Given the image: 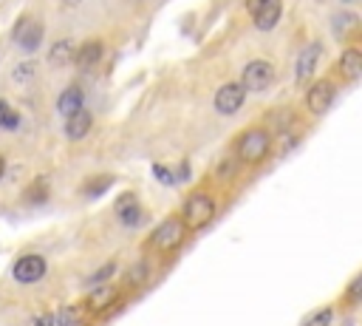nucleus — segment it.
Here are the masks:
<instances>
[{"label": "nucleus", "mask_w": 362, "mask_h": 326, "mask_svg": "<svg viewBox=\"0 0 362 326\" xmlns=\"http://www.w3.org/2000/svg\"><path fill=\"white\" fill-rule=\"evenodd\" d=\"M281 12H283L281 0H266V3L252 15V17H255V26H258L260 31H272V29L278 26V20H281Z\"/></svg>", "instance_id": "nucleus-9"}, {"label": "nucleus", "mask_w": 362, "mask_h": 326, "mask_svg": "<svg viewBox=\"0 0 362 326\" xmlns=\"http://www.w3.org/2000/svg\"><path fill=\"white\" fill-rule=\"evenodd\" d=\"M37 326H57V320H54V315H42V318H37Z\"/></svg>", "instance_id": "nucleus-30"}, {"label": "nucleus", "mask_w": 362, "mask_h": 326, "mask_svg": "<svg viewBox=\"0 0 362 326\" xmlns=\"http://www.w3.org/2000/svg\"><path fill=\"white\" fill-rule=\"evenodd\" d=\"M17 125H20V116L6 102H0V131H15Z\"/></svg>", "instance_id": "nucleus-18"}, {"label": "nucleus", "mask_w": 362, "mask_h": 326, "mask_svg": "<svg viewBox=\"0 0 362 326\" xmlns=\"http://www.w3.org/2000/svg\"><path fill=\"white\" fill-rule=\"evenodd\" d=\"M45 196H49V182H45V179H37V182L26 190V199H31V201H42Z\"/></svg>", "instance_id": "nucleus-22"}, {"label": "nucleus", "mask_w": 362, "mask_h": 326, "mask_svg": "<svg viewBox=\"0 0 362 326\" xmlns=\"http://www.w3.org/2000/svg\"><path fill=\"white\" fill-rule=\"evenodd\" d=\"M100 60H102V43H100V40H90V43H85V46L77 49V54H74V63H77L82 71L94 68Z\"/></svg>", "instance_id": "nucleus-12"}, {"label": "nucleus", "mask_w": 362, "mask_h": 326, "mask_svg": "<svg viewBox=\"0 0 362 326\" xmlns=\"http://www.w3.org/2000/svg\"><path fill=\"white\" fill-rule=\"evenodd\" d=\"M45 270H49V264H45V258L42 256H23L17 264H15V281H20V284H34V281H40L42 275H45Z\"/></svg>", "instance_id": "nucleus-7"}, {"label": "nucleus", "mask_w": 362, "mask_h": 326, "mask_svg": "<svg viewBox=\"0 0 362 326\" xmlns=\"http://www.w3.org/2000/svg\"><path fill=\"white\" fill-rule=\"evenodd\" d=\"M90 125H94L90 114H88L85 108H79L77 114L65 116V137H68V139H82V137L90 131Z\"/></svg>", "instance_id": "nucleus-10"}, {"label": "nucleus", "mask_w": 362, "mask_h": 326, "mask_svg": "<svg viewBox=\"0 0 362 326\" xmlns=\"http://www.w3.org/2000/svg\"><path fill=\"white\" fill-rule=\"evenodd\" d=\"M130 205H136V196H133V193H122L119 201H116V213L125 210V208H130Z\"/></svg>", "instance_id": "nucleus-28"}, {"label": "nucleus", "mask_w": 362, "mask_h": 326, "mask_svg": "<svg viewBox=\"0 0 362 326\" xmlns=\"http://www.w3.org/2000/svg\"><path fill=\"white\" fill-rule=\"evenodd\" d=\"M34 60H26V63H20V65H15V71H12V79L15 83H31L34 79Z\"/></svg>", "instance_id": "nucleus-19"}, {"label": "nucleus", "mask_w": 362, "mask_h": 326, "mask_svg": "<svg viewBox=\"0 0 362 326\" xmlns=\"http://www.w3.org/2000/svg\"><path fill=\"white\" fill-rule=\"evenodd\" d=\"M113 272H116V264H113V261H108V264H105V267H102L100 272H94V278H90V284H100V281H105V278H111Z\"/></svg>", "instance_id": "nucleus-25"}, {"label": "nucleus", "mask_w": 362, "mask_h": 326, "mask_svg": "<svg viewBox=\"0 0 362 326\" xmlns=\"http://www.w3.org/2000/svg\"><path fill=\"white\" fill-rule=\"evenodd\" d=\"M356 15L354 12H340V15H334V20H331V29H334V34L337 37H343L345 31H351V29H356Z\"/></svg>", "instance_id": "nucleus-17"}, {"label": "nucleus", "mask_w": 362, "mask_h": 326, "mask_svg": "<svg viewBox=\"0 0 362 326\" xmlns=\"http://www.w3.org/2000/svg\"><path fill=\"white\" fill-rule=\"evenodd\" d=\"M343 3H354V0H343Z\"/></svg>", "instance_id": "nucleus-34"}, {"label": "nucleus", "mask_w": 362, "mask_h": 326, "mask_svg": "<svg viewBox=\"0 0 362 326\" xmlns=\"http://www.w3.org/2000/svg\"><path fill=\"white\" fill-rule=\"evenodd\" d=\"M329 323H331V309H320L303 320V326H329Z\"/></svg>", "instance_id": "nucleus-24"}, {"label": "nucleus", "mask_w": 362, "mask_h": 326, "mask_svg": "<svg viewBox=\"0 0 362 326\" xmlns=\"http://www.w3.org/2000/svg\"><path fill=\"white\" fill-rule=\"evenodd\" d=\"M359 287H362V278H354L351 287H348V301H359V293H362Z\"/></svg>", "instance_id": "nucleus-29"}, {"label": "nucleus", "mask_w": 362, "mask_h": 326, "mask_svg": "<svg viewBox=\"0 0 362 326\" xmlns=\"http://www.w3.org/2000/svg\"><path fill=\"white\" fill-rule=\"evenodd\" d=\"M79 108H82V91H79L77 86L65 88V91L60 94V100H57V111H60L63 116H71V114H77Z\"/></svg>", "instance_id": "nucleus-15"}, {"label": "nucleus", "mask_w": 362, "mask_h": 326, "mask_svg": "<svg viewBox=\"0 0 362 326\" xmlns=\"http://www.w3.org/2000/svg\"><path fill=\"white\" fill-rule=\"evenodd\" d=\"M15 40L23 52H34L40 49V40H42V26L31 17H23L17 26H15Z\"/></svg>", "instance_id": "nucleus-8"}, {"label": "nucleus", "mask_w": 362, "mask_h": 326, "mask_svg": "<svg viewBox=\"0 0 362 326\" xmlns=\"http://www.w3.org/2000/svg\"><path fill=\"white\" fill-rule=\"evenodd\" d=\"M275 79V71L266 60H252L246 68H244V77H241V86L246 91H266Z\"/></svg>", "instance_id": "nucleus-3"}, {"label": "nucleus", "mask_w": 362, "mask_h": 326, "mask_svg": "<svg viewBox=\"0 0 362 326\" xmlns=\"http://www.w3.org/2000/svg\"><path fill=\"white\" fill-rule=\"evenodd\" d=\"M238 159L246 162V165H255V162H260L266 153H269V134L266 131H246L241 139H238V148H235Z\"/></svg>", "instance_id": "nucleus-1"}, {"label": "nucleus", "mask_w": 362, "mask_h": 326, "mask_svg": "<svg viewBox=\"0 0 362 326\" xmlns=\"http://www.w3.org/2000/svg\"><path fill=\"white\" fill-rule=\"evenodd\" d=\"M119 219H122V224H127V227L142 224V210H139V205H130V208L119 210Z\"/></svg>", "instance_id": "nucleus-21"}, {"label": "nucleus", "mask_w": 362, "mask_h": 326, "mask_svg": "<svg viewBox=\"0 0 362 326\" xmlns=\"http://www.w3.org/2000/svg\"><path fill=\"white\" fill-rule=\"evenodd\" d=\"M3 173H6V159L0 156V179H3Z\"/></svg>", "instance_id": "nucleus-32"}, {"label": "nucleus", "mask_w": 362, "mask_h": 326, "mask_svg": "<svg viewBox=\"0 0 362 326\" xmlns=\"http://www.w3.org/2000/svg\"><path fill=\"white\" fill-rule=\"evenodd\" d=\"M244 100H246V88L241 83H226L215 94V111L223 114V116H233V114L241 111Z\"/></svg>", "instance_id": "nucleus-4"}, {"label": "nucleus", "mask_w": 362, "mask_h": 326, "mask_svg": "<svg viewBox=\"0 0 362 326\" xmlns=\"http://www.w3.org/2000/svg\"><path fill=\"white\" fill-rule=\"evenodd\" d=\"M340 74L348 79V83L359 79V74H362V54H359L356 49H348V52L343 54V60H340Z\"/></svg>", "instance_id": "nucleus-13"}, {"label": "nucleus", "mask_w": 362, "mask_h": 326, "mask_svg": "<svg viewBox=\"0 0 362 326\" xmlns=\"http://www.w3.org/2000/svg\"><path fill=\"white\" fill-rule=\"evenodd\" d=\"M57 326H68V323H77V320H82V309L79 306H68V309H63L57 318Z\"/></svg>", "instance_id": "nucleus-23"}, {"label": "nucleus", "mask_w": 362, "mask_h": 326, "mask_svg": "<svg viewBox=\"0 0 362 326\" xmlns=\"http://www.w3.org/2000/svg\"><path fill=\"white\" fill-rule=\"evenodd\" d=\"M113 301H116V290H113V287H100V290H90L88 309H90V312H105V309H108Z\"/></svg>", "instance_id": "nucleus-16"}, {"label": "nucleus", "mask_w": 362, "mask_h": 326, "mask_svg": "<svg viewBox=\"0 0 362 326\" xmlns=\"http://www.w3.org/2000/svg\"><path fill=\"white\" fill-rule=\"evenodd\" d=\"M263 3H266V0H246V9H249V15H255Z\"/></svg>", "instance_id": "nucleus-31"}, {"label": "nucleus", "mask_w": 362, "mask_h": 326, "mask_svg": "<svg viewBox=\"0 0 362 326\" xmlns=\"http://www.w3.org/2000/svg\"><path fill=\"white\" fill-rule=\"evenodd\" d=\"M74 54H77V49H74L71 40H57V43L52 46V52H49V63L54 68H60V65L74 63Z\"/></svg>", "instance_id": "nucleus-14"}, {"label": "nucleus", "mask_w": 362, "mask_h": 326, "mask_svg": "<svg viewBox=\"0 0 362 326\" xmlns=\"http://www.w3.org/2000/svg\"><path fill=\"white\" fill-rule=\"evenodd\" d=\"M215 216V201L207 193H193L184 205V227H204Z\"/></svg>", "instance_id": "nucleus-2"}, {"label": "nucleus", "mask_w": 362, "mask_h": 326, "mask_svg": "<svg viewBox=\"0 0 362 326\" xmlns=\"http://www.w3.org/2000/svg\"><path fill=\"white\" fill-rule=\"evenodd\" d=\"M320 54H323V46H320V43H311V46H306V49L300 52V57H297V79H308V77L314 74Z\"/></svg>", "instance_id": "nucleus-11"}, {"label": "nucleus", "mask_w": 362, "mask_h": 326, "mask_svg": "<svg viewBox=\"0 0 362 326\" xmlns=\"http://www.w3.org/2000/svg\"><path fill=\"white\" fill-rule=\"evenodd\" d=\"M111 185H113V176H100L97 182H88V185H85V196L97 199V196H102V193H105Z\"/></svg>", "instance_id": "nucleus-20"}, {"label": "nucleus", "mask_w": 362, "mask_h": 326, "mask_svg": "<svg viewBox=\"0 0 362 326\" xmlns=\"http://www.w3.org/2000/svg\"><path fill=\"white\" fill-rule=\"evenodd\" d=\"M145 275H148V264H139V267H136V270L127 275V281H130V284H142Z\"/></svg>", "instance_id": "nucleus-26"}, {"label": "nucleus", "mask_w": 362, "mask_h": 326, "mask_svg": "<svg viewBox=\"0 0 362 326\" xmlns=\"http://www.w3.org/2000/svg\"><path fill=\"white\" fill-rule=\"evenodd\" d=\"M153 173H156V179H159V182H164V185H175V179H173V173H170L167 168L156 165V168H153Z\"/></svg>", "instance_id": "nucleus-27"}, {"label": "nucleus", "mask_w": 362, "mask_h": 326, "mask_svg": "<svg viewBox=\"0 0 362 326\" xmlns=\"http://www.w3.org/2000/svg\"><path fill=\"white\" fill-rule=\"evenodd\" d=\"M181 238H184V222H181V219H167L150 235V244H153V247H159V250H173V247H178V244H181Z\"/></svg>", "instance_id": "nucleus-5"}, {"label": "nucleus", "mask_w": 362, "mask_h": 326, "mask_svg": "<svg viewBox=\"0 0 362 326\" xmlns=\"http://www.w3.org/2000/svg\"><path fill=\"white\" fill-rule=\"evenodd\" d=\"M334 102V83H329V79H320V83H314L306 94V105L311 114H326Z\"/></svg>", "instance_id": "nucleus-6"}, {"label": "nucleus", "mask_w": 362, "mask_h": 326, "mask_svg": "<svg viewBox=\"0 0 362 326\" xmlns=\"http://www.w3.org/2000/svg\"><path fill=\"white\" fill-rule=\"evenodd\" d=\"M71 3H79V0H71Z\"/></svg>", "instance_id": "nucleus-35"}, {"label": "nucleus", "mask_w": 362, "mask_h": 326, "mask_svg": "<svg viewBox=\"0 0 362 326\" xmlns=\"http://www.w3.org/2000/svg\"><path fill=\"white\" fill-rule=\"evenodd\" d=\"M68 326H85V323H82V320H77V323H68Z\"/></svg>", "instance_id": "nucleus-33"}]
</instances>
